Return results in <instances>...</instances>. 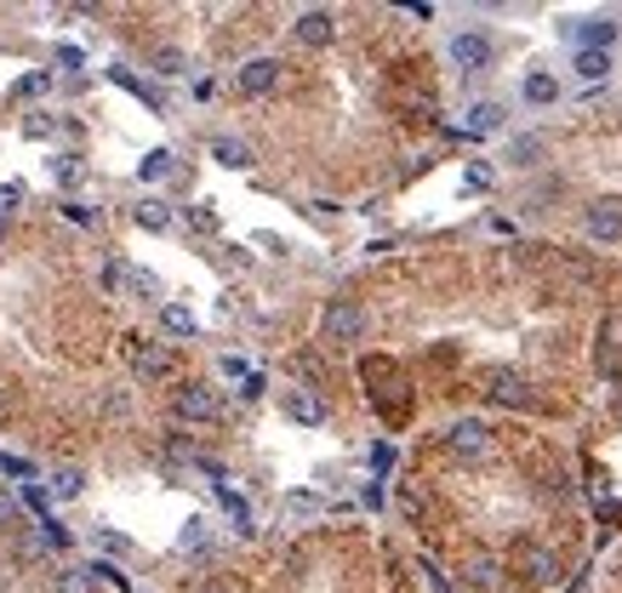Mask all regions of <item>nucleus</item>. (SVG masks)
Here are the masks:
<instances>
[{
	"label": "nucleus",
	"mask_w": 622,
	"mask_h": 593,
	"mask_svg": "<svg viewBox=\"0 0 622 593\" xmlns=\"http://www.w3.org/2000/svg\"><path fill=\"white\" fill-rule=\"evenodd\" d=\"M366 331H371V320H366V309L354 303V296H331L325 314H320V337L331 342V349H354Z\"/></svg>",
	"instance_id": "nucleus-1"
},
{
	"label": "nucleus",
	"mask_w": 622,
	"mask_h": 593,
	"mask_svg": "<svg viewBox=\"0 0 622 593\" xmlns=\"http://www.w3.org/2000/svg\"><path fill=\"white\" fill-rule=\"evenodd\" d=\"M508 571H514L525 587H554L565 565H560V554L548 548V542H519L514 560H508Z\"/></svg>",
	"instance_id": "nucleus-2"
},
{
	"label": "nucleus",
	"mask_w": 622,
	"mask_h": 593,
	"mask_svg": "<svg viewBox=\"0 0 622 593\" xmlns=\"http://www.w3.org/2000/svg\"><path fill=\"white\" fill-rule=\"evenodd\" d=\"M172 417L177 422H217L223 417V400L212 382H177L172 388Z\"/></svg>",
	"instance_id": "nucleus-3"
},
{
	"label": "nucleus",
	"mask_w": 622,
	"mask_h": 593,
	"mask_svg": "<svg viewBox=\"0 0 622 593\" xmlns=\"http://www.w3.org/2000/svg\"><path fill=\"white\" fill-rule=\"evenodd\" d=\"M446 445H451V457H468V463H480V457H492V422H480V417H457L451 428H446Z\"/></svg>",
	"instance_id": "nucleus-4"
},
{
	"label": "nucleus",
	"mask_w": 622,
	"mask_h": 593,
	"mask_svg": "<svg viewBox=\"0 0 622 593\" xmlns=\"http://www.w3.org/2000/svg\"><path fill=\"white\" fill-rule=\"evenodd\" d=\"M486 400L514 406V411H537V406H543V400H537V388L525 382L519 371H492V377H486Z\"/></svg>",
	"instance_id": "nucleus-5"
},
{
	"label": "nucleus",
	"mask_w": 622,
	"mask_h": 593,
	"mask_svg": "<svg viewBox=\"0 0 622 593\" xmlns=\"http://www.w3.org/2000/svg\"><path fill=\"white\" fill-rule=\"evenodd\" d=\"M583 229H589V240H600V245H616V240H622V201H616V194H600V201L583 206Z\"/></svg>",
	"instance_id": "nucleus-6"
},
{
	"label": "nucleus",
	"mask_w": 622,
	"mask_h": 593,
	"mask_svg": "<svg viewBox=\"0 0 622 593\" xmlns=\"http://www.w3.org/2000/svg\"><path fill=\"white\" fill-rule=\"evenodd\" d=\"M492 58H497V46H492L486 29H463V35H451V64H457V69H486Z\"/></svg>",
	"instance_id": "nucleus-7"
},
{
	"label": "nucleus",
	"mask_w": 622,
	"mask_h": 593,
	"mask_svg": "<svg viewBox=\"0 0 622 593\" xmlns=\"http://www.w3.org/2000/svg\"><path fill=\"white\" fill-rule=\"evenodd\" d=\"M132 371L143 382H166L177 371V360H172V349H161V342H137V349H132Z\"/></svg>",
	"instance_id": "nucleus-8"
},
{
	"label": "nucleus",
	"mask_w": 622,
	"mask_h": 593,
	"mask_svg": "<svg viewBox=\"0 0 622 593\" xmlns=\"http://www.w3.org/2000/svg\"><path fill=\"white\" fill-rule=\"evenodd\" d=\"M274 80H280V58H252V64H241V75H234V91L263 97V91H274Z\"/></svg>",
	"instance_id": "nucleus-9"
},
{
	"label": "nucleus",
	"mask_w": 622,
	"mask_h": 593,
	"mask_svg": "<svg viewBox=\"0 0 622 593\" xmlns=\"http://www.w3.org/2000/svg\"><path fill=\"white\" fill-rule=\"evenodd\" d=\"M280 411L292 417V422H303V428L325 422V400H320L314 388H285V393H280Z\"/></svg>",
	"instance_id": "nucleus-10"
},
{
	"label": "nucleus",
	"mask_w": 622,
	"mask_h": 593,
	"mask_svg": "<svg viewBox=\"0 0 622 593\" xmlns=\"http://www.w3.org/2000/svg\"><path fill=\"white\" fill-rule=\"evenodd\" d=\"M463 582H468V587H480V593L503 587V565H497V554H468V560H463Z\"/></svg>",
	"instance_id": "nucleus-11"
},
{
	"label": "nucleus",
	"mask_w": 622,
	"mask_h": 593,
	"mask_svg": "<svg viewBox=\"0 0 622 593\" xmlns=\"http://www.w3.org/2000/svg\"><path fill=\"white\" fill-rule=\"evenodd\" d=\"M600 371L605 377H622V314H611L600 325Z\"/></svg>",
	"instance_id": "nucleus-12"
},
{
	"label": "nucleus",
	"mask_w": 622,
	"mask_h": 593,
	"mask_svg": "<svg viewBox=\"0 0 622 593\" xmlns=\"http://www.w3.org/2000/svg\"><path fill=\"white\" fill-rule=\"evenodd\" d=\"M571 35H577V52H611L616 23L611 18H589V23H571Z\"/></svg>",
	"instance_id": "nucleus-13"
},
{
	"label": "nucleus",
	"mask_w": 622,
	"mask_h": 593,
	"mask_svg": "<svg viewBox=\"0 0 622 593\" xmlns=\"http://www.w3.org/2000/svg\"><path fill=\"white\" fill-rule=\"evenodd\" d=\"M298 40L303 46H331V40H338V18H331V12H303L298 18Z\"/></svg>",
	"instance_id": "nucleus-14"
},
{
	"label": "nucleus",
	"mask_w": 622,
	"mask_h": 593,
	"mask_svg": "<svg viewBox=\"0 0 622 593\" xmlns=\"http://www.w3.org/2000/svg\"><path fill=\"white\" fill-rule=\"evenodd\" d=\"M543 155H548V143H543L537 132H519V137H508V161H514V166H537Z\"/></svg>",
	"instance_id": "nucleus-15"
},
{
	"label": "nucleus",
	"mask_w": 622,
	"mask_h": 593,
	"mask_svg": "<svg viewBox=\"0 0 622 593\" xmlns=\"http://www.w3.org/2000/svg\"><path fill=\"white\" fill-rule=\"evenodd\" d=\"M109 80H115V86H126V91H132V97H143V104H149V109H155V115H161V109H166V97H161V91H155V86H149V80H137V75H132V69H109Z\"/></svg>",
	"instance_id": "nucleus-16"
},
{
	"label": "nucleus",
	"mask_w": 622,
	"mask_h": 593,
	"mask_svg": "<svg viewBox=\"0 0 622 593\" xmlns=\"http://www.w3.org/2000/svg\"><path fill=\"white\" fill-rule=\"evenodd\" d=\"M212 155H217V166H229V172L252 166V148H246L241 137H217V143H212Z\"/></svg>",
	"instance_id": "nucleus-17"
},
{
	"label": "nucleus",
	"mask_w": 622,
	"mask_h": 593,
	"mask_svg": "<svg viewBox=\"0 0 622 593\" xmlns=\"http://www.w3.org/2000/svg\"><path fill=\"white\" fill-rule=\"evenodd\" d=\"M132 223L149 229V234H166V229H172V212H166V201H143V206L132 212Z\"/></svg>",
	"instance_id": "nucleus-18"
},
{
	"label": "nucleus",
	"mask_w": 622,
	"mask_h": 593,
	"mask_svg": "<svg viewBox=\"0 0 622 593\" xmlns=\"http://www.w3.org/2000/svg\"><path fill=\"white\" fill-rule=\"evenodd\" d=\"M137 177H143V183H161V177H172V148H149V155L137 161Z\"/></svg>",
	"instance_id": "nucleus-19"
},
{
	"label": "nucleus",
	"mask_w": 622,
	"mask_h": 593,
	"mask_svg": "<svg viewBox=\"0 0 622 593\" xmlns=\"http://www.w3.org/2000/svg\"><path fill=\"white\" fill-rule=\"evenodd\" d=\"M80 490H86V474H80V468H58V474H52V497H58V503H75Z\"/></svg>",
	"instance_id": "nucleus-20"
},
{
	"label": "nucleus",
	"mask_w": 622,
	"mask_h": 593,
	"mask_svg": "<svg viewBox=\"0 0 622 593\" xmlns=\"http://www.w3.org/2000/svg\"><path fill=\"white\" fill-rule=\"evenodd\" d=\"M497 126H503V104H474V115H468V137L497 132Z\"/></svg>",
	"instance_id": "nucleus-21"
},
{
	"label": "nucleus",
	"mask_w": 622,
	"mask_h": 593,
	"mask_svg": "<svg viewBox=\"0 0 622 593\" xmlns=\"http://www.w3.org/2000/svg\"><path fill=\"white\" fill-rule=\"evenodd\" d=\"M52 177H58L64 188H80V183H86V161H80V155H58V161H52Z\"/></svg>",
	"instance_id": "nucleus-22"
},
{
	"label": "nucleus",
	"mask_w": 622,
	"mask_h": 593,
	"mask_svg": "<svg viewBox=\"0 0 622 593\" xmlns=\"http://www.w3.org/2000/svg\"><path fill=\"white\" fill-rule=\"evenodd\" d=\"M52 593H98V576H91V571H58Z\"/></svg>",
	"instance_id": "nucleus-23"
},
{
	"label": "nucleus",
	"mask_w": 622,
	"mask_h": 593,
	"mask_svg": "<svg viewBox=\"0 0 622 593\" xmlns=\"http://www.w3.org/2000/svg\"><path fill=\"white\" fill-rule=\"evenodd\" d=\"M577 75L583 80H605L611 75V52H577Z\"/></svg>",
	"instance_id": "nucleus-24"
},
{
	"label": "nucleus",
	"mask_w": 622,
	"mask_h": 593,
	"mask_svg": "<svg viewBox=\"0 0 622 593\" xmlns=\"http://www.w3.org/2000/svg\"><path fill=\"white\" fill-rule=\"evenodd\" d=\"M554 97H560L554 75H532V80H525V104H554Z\"/></svg>",
	"instance_id": "nucleus-25"
},
{
	"label": "nucleus",
	"mask_w": 622,
	"mask_h": 593,
	"mask_svg": "<svg viewBox=\"0 0 622 593\" xmlns=\"http://www.w3.org/2000/svg\"><path fill=\"white\" fill-rule=\"evenodd\" d=\"M206 542H212V536H206V519H188V525H183V536H177V548H183V554H201Z\"/></svg>",
	"instance_id": "nucleus-26"
},
{
	"label": "nucleus",
	"mask_w": 622,
	"mask_h": 593,
	"mask_svg": "<svg viewBox=\"0 0 622 593\" xmlns=\"http://www.w3.org/2000/svg\"><path fill=\"white\" fill-rule=\"evenodd\" d=\"M161 325H166L172 337H195V314H188V309H177V303L161 314Z\"/></svg>",
	"instance_id": "nucleus-27"
},
{
	"label": "nucleus",
	"mask_w": 622,
	"mask_h": 593,
	"mask_svg": "<svg viewBox=\"0 0 622 593\" xmlns=\"http://www.w3.org/2000/svg\"><path fill=\"white\" fill-rule=\"evenodd\" d=\"M0 531H12V536H23V508L0 490Z\"/></svg>",
	"instance_id": "nucleus-28"
},
{
	"label": "nucleus",
	"mask_w": 622,
	"mask_h": 593,
	"mask_svg": "<svg viewBox=\"0 0 622 593\" xmlns=\"http://www.w3.org/2000/svg\"><path fill=\"white\" fill-rule=\"evenodd\" d=\"M155 69H161V75H183V69H188V58L177 52V46H161V52H155Z\"/></svg>",
	"instance_id": "nucleus-29"
},
{
	"label": "nucleus",
	"mask_w": 622,
	"mask_h": 593,
	"mask_svg": "<svg viewBox=\"0 0 622 593\" xmlns=\"http://www.w3.org/2000/svg\"><path fill=\"white\" fill-rule=\"evenodd\" d=\"M285 514H320V497H309V490H292V497H285Z\"/></svg>",
	"instance_id": "nucleus-30"
},
{
	"label": "nucleus",
	"mask_w": 622,
	"mask_h": 593,
	"mask_svg": "<svg viewBox=\"0 0 622 593\" xmlns=\"http://www.w3.org/2000/svg\"><path fill=\"white\" fill-rule=\"evenodd\" d=\"M23 132H29V137H52V132H58V115H29Z\"/></svg>",
	"instance_id": "nucleus-31"
},
{
	"label": "nucleus",
	"mask_w": 622,
	"mask_h": 593,
	"mask_svg": "<svg viewBox=\"0 0 622 593\" xmlns=\"http://www.w3.org/2000/svg\"><path fill=\"white\" fill-rule=\"evenodd\" d=\"M46 86H52V75H23V80H18V97H40Z\"/></svg>",
	"instance_id": "nucleus-32"
},
{
	"label": "nucleus",
	"mask_w": 622,
	"mask_h": 593,
	"mask_svg": "<svg viewBox=\"0 0 622 593\" xmlns=\"http://www.w3.org/2000/svg\"><path fill=\"white\" fill-rule=\"evenodd\" d=\"M18 201H23V183H0V217H7Z\"/></svg>",
	"instance_id": "nucleus-33"
},
{
	"label": "nucleus",
	"mask_w": 622,
	"mask_h": 593,
	"mask_svg": "<svg viewBox=\"0 0 622 593\" xmlns=\"http://www.w3.org/2000/svg\"><path fill=\"white\" fill-rule=\"evenodd\" d=\"M98 542H104V548H109V554H132V542H126L120 531H98Z\"/></svg>",
	"instance_id": "nucleus-34"
},
{
	"label": "nucleus",
	"mask_w": 622,
	"mask_h": 593,
	"mask_svg": "<svg viewBox=\"0 0 622 593\" xmlns=\"http://www.w3.org/2000/svg\"><path fill=\"white\" fill-rule=\"evenodd\" d=\"M468 188H492V166H468Z\"/></svg>",
	"instance_id": "nucleus-35"
},
{
	"label": "nucleus",
	"mask_w": 622,
	"mask_h": 593,
	"mask_svg": "<svg viewBox=\"0 0 622 593\" xmlns=\"http://www.w3.org/2000/svg\"><path fill=\"white\" fill-rule=\"evenodd\" d=\"M91 576H104V582H109V587H126V576H120V571H115V565H91Z\"/></svg>",
	"instance_id": "nucleus-36"
},
{
	"label": "nucleus",
	"mask_w": 622,
	"mask_h": 593,
	"mask_svg": "<svg viewBox=\"0 0 622 593\" xmlns=\"http://www.w3.org/2000/svg\"><path fill=\"white\" fill-rule=\"evenodd\" d=\"M188 593H241V587H234V582H195Z\"/></svg>",
	"instance_id": "nucleus-37"
},
{
	"label": "nucleus",
	"mask_w": 622,
	"mask_h": 593,
	"mask_svg": "<svg viewBox=\"0 0 622 593\" xmlns=\"http://www.w3.org/2000/svg\"><path fill=\"white\" fill-rule=\"evenodd\" d=\"M137 291H149V296H161V280H155L149 269H137Z\"/></svg>",
	"instance_id": "nucleus-38"
},
{
	"label": "nucleus",
	"mask_w": 622,
	"mask_h": 593,
	"mask_svg": "<svg viewBox=\"0 0 622 593\" xmlns=\"http://www.w3.org/2000/svg\"><path fill=\"white\" fill-rule=\"evenodd\" d=\"M0 245H7V217H0Z\"/></svg>",
	"instance_id": "nucleus-39"
}]
</instances>
